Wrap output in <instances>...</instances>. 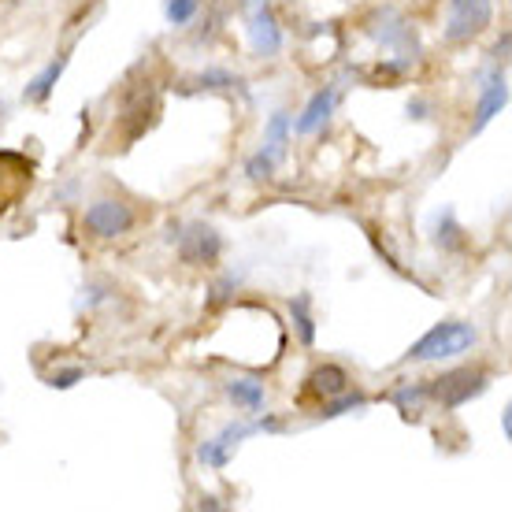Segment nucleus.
Listing matches in <instances>:
<instances>
[{
    "instance_id": "nucleus-2",
    "label": "nucleus",
    "mask_w": 512,
    "mask_h": 512,
    "mask_svg": "<svg viewBox=\"0 0 512 512\" xmlns=\"http://www.w3.org/2000/svg\"><path fill=\"white\" fill-rule=\"evenodd\" d=\"M490 386V372L487 368H449V372H442L438 379H427L423 383V390H427V401H435L438 409H464L468 401H475V397H483Z\"/></svg>"
},
{
    "instance_id": "nucleus-25",
    "label": "nucleus",
    "mask_w": 512,
    "mask_h": 512,
    "mask_svg": "<svg viewBox=\"0 0 512 512\" xmlns=\"http://www.w3.org/2000/svg\"><path fill=\"white\" fill-rule=\"evenodd\" d=\"M197 509L219 512V509H227V501H219L216 494H201V498H197Z\"/></svg>"
},
{
    "instance_id": "nucleus-17",
    "label": "nucleus",
    "mask_w": 512,
    "mask_h": 512,
    "mask_svg": "<svg viewBox=\"0 0 512 512\" xmlns=\"http://www.w3.org/2000/svg\"><path fill=\"white\" fill-rule=\"evenodd\" d=\"M290 320H294V327H297V338H301V346H312V342H316V316H312V297H308V294L290 297Z\"/></svg>"
},
{
    "instance_id": "nucleus-16",
    "label": "nucleus",
    "mask_w": 512,
    "mask_h": 512,
    "mask_svg": "<svg viewBox=\"0 0 512 512\" xmlns=\"http://www.w3.org/2000/svg\"><path fill=\"white\" fill-rule=\"evenodd\" d=\"M435 245L438 249H446V253H464L468 249V238H464V227L457 223L453 212H438V223H435Z\"/></svg>"
},
{
    "instance_id": "nucleus-24",
    "label": "nucleus",
    "mask_w": 512,
    "mask_h": 512,
    "mask_svg": "<svg viewBox=\"0 0 512 512\" xmlns=\"http://www.w3.org/2000/svg\"><path fill=\"white\" fill-rule=\"evenodd\" d=\"M509 45H512V34L509 30H501L498 45H494V52H490V56H494V64H505V60H509Z\"/></svg>"
},
{
    "instance_id": "nucleus-19",
    "label": "nucleus",
    "mask_w": 512,
    "mask_h": 512,
    "mask_svg": "<svg viewBox=\"0 0 512 512\" xmlns=\"http://www.w3.org/2000/svg\"><path fill=\"white\" fill-rule=\"evenodd\" d=\"M394 405H397V412H401L405 420H420L423 405H427V390H423V383L394 390Z\"/></svg>"
},
{
    "instance_id": "nucleus-1",
    "label": "nucleus",
    "mask_w": 512,
    "mask_h": 512,
    "mask_svg": "<svg viewBox=\"0 0 512 512\" xmlns=\"http://www.w3.org/2000/svg\"><path fill=\"white\" fill-rule=\"evenodd\" d=\"M475 342H479V331H475L472 323L442 320V323H435L431 331L423 334L420 342H412L409 353L401 357V364H431V360L461 357V353H468Z\"/></svg>"
},
{
    "instance_id": "nucleus-9",
    "label": "nucleus",
    "mask_w": 512,
    "mask_h": 512,
    "mask_svg": "<svg viewBox=\"0 0 512 512\" xmlns=\"http://www.w3.org/2000/svg\"><path fill=\"white\" fill-rule=\"evenodd\" d=\"M175 242H179L182 264H190V268H212L223 256V234L216 227H208V223L182 227V234H175Z\"/></svg>"
},
{
    "instance_id": "nucleus-13",
    "label": "nucleus",
    "mask_w": 512,
    "mask_h": 512,
    "mask_svg": "<svg viewBox=\"0 0 512 512\" xmlns=\"http://www.w3.org/2000/svg\"><path fill=\"white\" fill-rule=\"evenodd\" d=\"M290 134H294V119H290V112H275V116L268 119V127H264V153L275 156V160H286V145H290Z\"/></svg>"
},
{
    "instance_id": "nucleus-21",
    "label": "nucleus",
    "mask_w": 512,
    "mask_h": 512,
    "mask_svg": "<svg viewBox=\"0 0 512 512\" xmlns=\"http://www.w3.org/2000/svg\"><path fill=\"white\" fill-rule=\"evenodd\" d=\"M201 12V0H167L164 4V15L171 26H186L193 23V15Z\"/></svg>"
},
{
    "instance_id": "nucleus-3",
    "label": "nucleus",
    "mask_w": 512,
    "mask_h": 512,
    "mask_svg": "<svg viewBox=\"0 0 512 512\" xmlns=\"http://www.w3.org/2000/svg\"><path fill=\"white\" fill-rule=\"evenodd\" d=\"M268 431H282V423L275 420V416H256V420H234L227 423L219 435L205 438L201 446H197V461L205 464V468H227L234 457V449L242 446L245 438L253 435H268Z\"/></svg>"
},
{
    "instance_id": "nucleus-6",
    "label": "nucleus",
    "mask_w": 512,
    "mask_h": 512,
    "mask_svg": "<svg viewBox=\"0 0 512 512\" xmlns=\"http://www.w3.org/2000/svg\"><path fill=\"white\" fill-rule=\"evenodd\" d=\"M245 4V30H249V45L260 60H271L282 52V26L279 15L271 8V0H242Z\"/></svg>"
},
{
    "instance_id": "nucleus-26",
    "label": "nucleus",
    "mask_w": 512,
    "mask_h": 512,
    "mask_svg": "<svg viewBox=\"0 0 512 512\" xmlns=\"http://www.w3.org/2000/svg\"><path fill=\"white\" fill-rule=\"evenodd\" d=\"M501 435L512 438V409H509V405L501 409Z\"/></svg>"
},
{
    "instance_id": "nucleus-20",
    "label": "nucleus",
    "mask_w": 512,
    "mask_h": 512,
    "mask_svg": "<svg viewBox=\"0 0 512 512\" xmlns=\"http://www.w3.org/2000/svg\"><path fill=\"white\" fill-rule=\"evenodd\" d=\"M275 171H279V160H275V156H268L264 149H256V153L245 160V175H249L253 182H268Z\"/></svg>"
},
{
    "instance_id": "nucleus-5",
    "label": "nucleus",
    "mask_w": 512,
    "mask_h": 512,
    "mask_svg": "<svg viewBox=\"0 0 512 512\" xmlns=\"http://www.w3.org/2000/svg\"><path fill=\"white\" fill-rule=\"evenodd\" d=\"M138 223V212L127 205V201H116V197H101L86 208L82 216V227L90 238H101V242H112V238H123V234L134 231Z\"/></svg>"
},
{
    "instance_id": "nucleus-12",
    "label": "nucleus",
    "mask_w": 512,
    "mask_h": 512,
    "mask_svg": "<svg viewBox=\"0 0 512 512\" xmlns=\"http://www.w3.org/2000/svg\"><path fill=\"white\" fill-rule=\"evenodd\" d=\"M342 390H349V372L342 364H320V368H312L305 379V394L320 397V401L342 394Z\"/></svg>"
},
{
    "instance_id": "nucleus-10",
    "label": "nucleus",
    "mask_w": 512,
    "mask_h": 512,
    "mask_svg": "<svg viewBox=\"0 0 512 512\" xmlns=\"http://www.w3.org/2000/svg\"><path fill=\"white\" fill-rule=\"evenodd\" d=\"M509 104V75H505V64H494L479 86V104H475V119H472V134H483V130L494 123V119L505 112Z\"/></svg>"
},
{
    "instance_id": "nucleus-18",
    "label": "nucleus",
    "mask_w": 512,
    "mask_h": 512,
    "mask_svg": "<svg viewBox=\"0 0 512 512\" xmlns=\"http://www.w3.org/2000/svg\"><path fill=\"white\" fill-rule=\"evenodd\" d=\"M364 405H368V397L360 394V390H342V394L320 401V420H338V416L357 412V409H364Z\"/></svg>"
},
{
    "instance_id": "nucleus-4",
    "label": "nucleus",
    "mask_w": 512,
    "mask_h": 512,
    "mask_svg": "<svg viewBox=\"0 0 512 512\" xmlns=\"http://www.w3.org/2000/svg\"><path fill=\"white\" fill-rule=\"evenodd\" d=\"M156 112H160V101H156L153 82H130L127 90H123V101H119V138H123V149L134 145L145 130L153 127Z\"/></svg>"
},
{
    "instance_id": "nucleus-23",
    "label": "nucleus",
    "mask_w": 512,
    "mask_h": 512,
    "mask_svg": "<svg viewBox=\"0 0 512 512\" xmlns=\"http://www.w3.org/2000/svg\"><path fill=\"white\" fill-rule=\"evenodd\" d=\"M86 379V368H60V372L49 375V386L52 390H71L75 383H82Z\"/></svg>"
},
{
    "instance_id": "nucleus-7",
    "label": "nucleus",
    "mask_w": 512,
    "mask_h": 512,
    "mask_svg": "<svg viewBox=\"0 0 512 512\" xmlns=\"http://www.w3.org/2000/svg\"><path fill=\"white\" fill-rule=\"evenodd\" d=\"M494 19V0H449V19L442 38L449 45H461V41L479 38Z\"/></svg>"
},
{
    "instance_id": "nucleus-22",
    "label": "nucleus",
    "mask_w": 512,
    "mask_h": 512,
    "mask_svg": "<svg viewBox=\"0 0 512 512\" xmlns=\"http://www.w3.org/2000/svg\"><path fill=\"white\" fill-rule=\"evenodd\" d=\"M197 86H201V90H234V86H242V82H238V75L223 71V67H208V71L197 75Z\"/></svg>"
},
{
    "instance_id": "nucleus-15",
    "label": "nucleus",
    "mask_w": 512,
    "mask_h": 512,
    "mask_svg": "<svg viewBox=\"0 0 512 512\" xmlns=\"http://www.w3.org/2000/svg\"><path fill=\"white\" fill-rule=\"evenodd\" d=\"M223 390L234 401V409L242 412H260L264 409V397H268L264 394V383H256V379H227Z\"/></svg>"
},
{
    "instance_id": "nucleus-14",
    "label": "nucleus",
    "mask_w": 512,
    "mask_h": 512,
    "mask_svg": "<svg viewBox=\"0 0 512 512\" xmlns=\"http://www.w3.org/2000/svg\"><path fill=\"white\" fill-rule=\"evenodd\" d=\"M67 71V56H56V60H49V64L41 67L38 75L26 82V101H49V93L56 90V82L64 78Z\"/></svg>"
},
{
    "instance_id": "nucleus-8",
    "label": "nucleus",
    "mask_w": 512,
    "mask_h": 512,
    "mask_svg": "<svg viewBox=\"0 0 512 512\" xmlns=\"http://www.w3.org/2000/svg\"><path fill=\"white\" fill-rule=\"evenodd\" d=\"M364 30H368V38L379 41L383 49H394L401 60H412V56H416V30H412V23L397 12V8H379V12L364 23Z\"/></svg>"
},
{
    "instance_id": "nucleus-11",
    "label": "nucleus",
    "mask_w": 512,
    "mask_h": 512,
    "mask_svg": "<svg viewBox=\"0 0 512 512\" xmlns=\"http://www.w3.org/2000/svg\"><path fill=\"white\" fill-rule=\"evenodd\" d=\"M334 101H338V90L334 86H323V90H316L312 97H308V104H305V112L297 116V123H294V130L297 134H320L323 127H327V119H331V112H334Z\"/></svg>"
},
{
    "instance_id": "nucleus-27",
    "label": "nucleus",
    "mask_w": 512,
    "mask_h": 512,
    "mask_svg": "<svg viewBox=\"0 0 512 512\" xmlns=\"http://www.w3.org/2000/svg\"><path fill=\"white\" fill-rule=\"evenodd\" d=\"M423 112H427V104H423V101H412V104H409V116H412V119H427Z\"/></svg>"
}]
</instances>
